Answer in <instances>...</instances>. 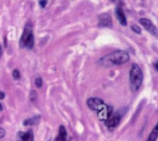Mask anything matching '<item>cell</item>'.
Returning a JSON list of instances; mask_svg holds the SVG:
<instances>
[{
	"mask_svg": "<svg viewBox=\"0 0 158 141\" xmlns=\"http://www.w3.org/2000/svg\"><path fill=\"white\" fill-rule=\"evenodd\" d=\"M130 56L126 51L117 50L102 58L103 63L104 65H121L129 61Z\"/></svg>",
	"mask_w": 158,
	"mask_h": 141,
	"instance_id": "1",
	"label": "cell"
},
{
	"mask_svg": "<svg viewBox=\"0 0 158 141\" xmlns=\"http://www.w3.org/2000/svg\"><path fill=\"white\" fill-rule=\"evenodd\" d=\"M144 79L143 72L137 64H133L130 71V83L133 91H137L141 86Z\"/></svg>",
	"mask_w": 158,
	"mask_h": 141,
	"instance_id": "2",
	"label": "cell"
},
{
	"mask_svg": "<svg viewBox=\"0 0 158 141\" xmlns=\"http://www.w3.org/2000/svg\"><path fill=\"white\" fill-rule=\"evenodd\" d=\"M34 35L33 32V26L31 23H27L25 26L20 40H19V46L20 48H26L28 49H32L34 47Z\"/></svg>",
	"mask_w": 158,
	"mask_h": 141,
	"instance_id": "3",
	"label": "cell"
},
{
	"mask_svg": "<svg viewBox=\"0 0 158 141\" xmlns=\"http://www.w3.org/2000/svg\"><path fill=\"white\" fill-rule=\"evenodd\" d=\"M126 110H125L123 112L122 110V111H118L115 113H112L111 115L109 117V118L105 121V125L109 130H113L116 128L120 124V120H121L122 117H123V113H126Z\"/></svg>",
	"mask_w": 158,
	"mask_h": 141,
	"instance_id": "4",
	"label": "cell"
},
{
	"mask_svg": "<svg viewBox=\"0 0 158 141\" xmlns=\"http://www.w3.org/2000/svg\"><path fill=\"white\" fill-rule=\"evenodd\" d=\"M140 23L145 28V30H147L150 34H152L154 36H158V30L150 19H146V18H142V19H140Z\"/></svg>",
	"mask_w": 158,
	"mask_h": 141,
	"instance_id": "5",
	"label": "cell"
},
{
	"mask_svg": "<svg viewBox=\"0 0 158 141\" xmlns=\"http://www.w3.org/2000/svg\"><path fill=\"white\" fill-rule=\"evenodd\" d=\"M105 105L103 100L99 98H90L87 99V106L94 111H100Z\"/></svg>",
	"mask_w": 158,
	"mask_h": 141,
	"instance_id": "6",
	"label": "cell"
},
{
	"mask_svg": "<svg viewBox=\"0 0 158 141\" xmlns=\"http://www.w3.org/2000/svg\"><path fill=\"white\" fill-rule=\"evenodd\" d=\"M98 26L99 27H108L111 28L113 26L111 16L109 13H103L98 17Z\"/></svg>",
	"mask_w": 158,
	"mask_h": 141,
	"instance_id": "7",
	"label": "cell"
},
{
	"mask_svg": "<svg viewBox=\"0 0 158 141\" xmlns=\"http://www.w3.org/2000/svg\"><path fill=\"white\" fill-rule=\"evenodd\" d=\"M98 118L101 121H106L109 117L113 113V106L105 104L100 111L97 112Z\"/></svg>",
	"mask_w": 158,
	"mask_h": 141,
	"instance_id": "8",
	"label": "cell"
},
{
	"mask_svg": "<svg viewBox=\"0 0 158 141\" xmlns=\"http://www.w3.org/2000/svg\"><path fill=\"white\" fill-rule=\"evenodd\" d=\"M115 13H116V16L118 21L120 22V24L122 26H126L127 24V18H126L125 14H124V12H123V9L120 6H117L116 8V10H115Z\"/></svg>",
	"mask_w": 158,
	"mask_h": 141,
	"instance_id": "9",
	"label": "cell"
},
{
	"mask_svg": "<svg viewBox=\"0 0 158 141\" xmlns=\"http://www.w3.org/2000/svg\"><path fill=\"white\" fill-rule=\"evenodd\" d=\"M18 136L22 141H34V134L32 130H29L25 133L19 132Z\"/></svg>",
	"mask_w": 158,
	"mask_h": 141,
	"instance_id": "10",
	"label": "cell"
},
{
	"mask_svg": "<svg viewBox=\"0 0 158 141\" xmlns=\"http://www.w3.org/2000/svg\"><path fill=\"white\" fill-rule=\"evenodd\" d=\"M66 137H67V133L65 127L63 125L59 126V134L54 141H66Z\"/></svg>",
	"mask_w": 158,
	"mask_h": 141,
	"instance_id": "11",
	"label": "cell"
},
{
	"mask_svg": "<svg viewBox=\"0 0 158 141\" xmlns=\"http://www.w3.org/2000/svg\"><path fill=\"white\" fill-rule=\"evenodd\" d=\"M40 116H36L33 117L32 118L26 119L23 121V125L24 126H32V125H36L38 124L40 122Z\"/></svg>",
	"mask_w": 158,
	"mask_h": 141,
	"instance_id": "12",
	"label": "cell"
},
{
	"mask_svg": "<svg viewBox=\"0 0 158 141\" xmlns=\"http://www.w3.org/2000/svg\"><path fill=\"white\" fill-rule=\"evenodd\" d=\"M158 137V122L148 136L147 141H156Z\"/></svg>",
	"mask_w": 158,
	"mask_h": 141,
	"instance_id": "13",
	"label": "cell"
},
{
	"mask_svg": "<svg viewBox=\"0 0 158 141\" xmlns=\"http://www.w3.org/2000/svg\"><path fill=\"white\" fill-rule=\"evenodd\" d=\"M12 77L13 79L16 80H19V79L21 78V74H20V72L18 70H14L12 71Z\"/></svg>",
	"mask_w": 158,
	"mask_h": 141,
	"instance_id": "14",
	"label": "cell"
},
{
	"mask_svg": "<svg viewBox=\"0 0 158 141\" xmlns=\"http://www.w3.org/2000/svg\"><path fill=\"white\" fill-rule=\"evenodd\" d=\"M37 99V92L35 90H32L30 94V99L32 102H35Z\"/></svg>",
	"mask_w": 158,
	"mask_h": 141,
	"instance_id": "15",
	"label": "cell"
},
{
	"mask_svg": "<svg viewBox=\"0 0 158 141\" xmlns=\"http://www.w3.org/2000/svg\"><path fill=\"white\" fill-rule=\"evenodd\" d=\"M35 85L38 88H40V87H42L43 86V80L41 77H37L35 79Z\"/></svg>",
	"mask_w": 158,
	"mask_h": 141,
	"instance_id": "16",
	"label": "cell"
},
{
	"mask_svg": "<svg viewBox=\"0 0 158 141\" xmlns=\"http://www.w3.org/2000/svg\"><path fill=\"white\" fill-rule=\"evenodd\" d=\"M131 30H132L134 33H137V34H140V33H141V28H140L138 26H137V25H132V26H131Z\"/></svg>",
	"mask_w": 158,
	"mask_h": 141,
	"instance_id": "17",
	"label": "cell"
},
{
	"mask_svg": "<svg viewBox=\"0 0 158 141\" xmlns=\"http://www.w3.org/2000/svg\"><path fill=\"white\" fill-rule=\"evenodd\" d=\"M48 0H40V5L41 8H45L46 5Z\"/></svg>",
	"mask_w": 158,
	"mask_h": 141,
	"instance_id": "18",
	"label": "cell"
},
{
	"mask_svg": "<svg viewBox=\"0 0 158 141\" xmlns=\"http://www.w3.org/2000/svg\"><path fill=\"white\" fill-rule=\"evenodd\" d=\"M5 135V131L3 128L2 127H0V139L1 138H3Z\"/></svg>",
	"mask_w": 158,
	"mask_h": 141,
	"instance_id": "19",
	"label": "cell"
},
{
	"mask_svg": "<svg viewBox=\"0 0 158 141\" xmlns=\"http://www.w3.org/2000/svg\"><path fill=\"white\" fill-rule=\"evenodd\" d=\"M5 96V92H2V91H0V99H3Z\"/></svg>",
	"mask_w": 158,
	"mask_h": 141,
	"instance_id": "20",
	"label": "cell"
},
{
	"mask_svg": "<svg viewBox=\"0 0 158 141\" xmlns=\"http://www.w3.org/2000/svg\"><path fill=\"white\" fill-rule=\"evenodd\" d=\"M154 68L156 69V70H157L158 71V62H156V63L154 64Z\"/></svg>",
	"mask_w": 158,
	"mask_h": 141,
	"instance_id": "21",
	"label": "cell"
},
{
	"mask_svg": "<svg viewBox=\"0 0 158 141\" xmlns=\"http://www.w3.org/2000/svg\"><path fill=\"white\" fill-rule=\"evenodd\" d=\"M2 109H3V106H2V103H0V111H2Z\"/></svg>",
	"mask_w": 158,
	"mask_h": 141,
	"instance_id": "22",
	"label": "cell"
},
{
	"mask_svg": "<svg viewBox=\"0 0 158 141\" xmlns=\"http://www.w3.org/2000/svg\"><path fill=\"white\" fill-rule=\"evenodd\" d=\"M1 53H2V49H1V46H0V56H1Z\"/></svg>",
	"mask_w": 158,
	"mask_h": 141,
	"instance_id": "23",
	"label": "cell"
},
{
	"mask_svg": "<svg viewBox=\"0 0 158 141\" xmlns=\"http://www.w3.org/2000/svg\"><path fill=\"white\" fill-rule=\"evenodd\" d=\"M110 1H111V2H115L116 0H110Z\"/></svg>",
	"mask_w": 158,
	"mask_h": 141,
	"instance_id": "24",
	"label": "cell"
}]
</instances>
